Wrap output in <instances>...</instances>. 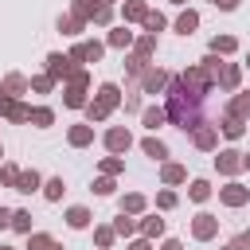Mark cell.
<instances>
[{
    "label": "cell",
    "instance_id": "b9f144b4",
    "mask_svg": "<svg viewBox=\"0 0 250 250\" xmlns=\"http://www.w3.org/2000/svg\"><path fill=\"white\" fill-rule=\"evenodd\" d=\"M113 242V230H98V246H109Z\"/></svg>",
    "mask_w": 250,
    "mask_h": 250
},
{
    "label": "cell",
    "instance_id": "9c48e42d",
    "mask_svg": "<svg viewBox=\"0 0 250 250\" xmlns=\"http://www.w3.org/2000/svg\"><path fill=\"white\" fill-rule=\"evenodd\" d=\"M105 145H109L113 152H125L133 141H129V133H125V129H109V133H105Z\"/></svg>",
    "mask_w": 250,
    "mask_h": 250
},
{
    "label": "cell",
    "instance_id": "cb8c5ba5",
    "mask_svg": "<svg viewBox=\"0 0 250 250\" xmlns=\"http://www.w3.org/2000/svg\"><path fill=\"white\" fill-rule=\"evenodd\" d=\"M195 23H199V16H195V12H184V16L176 20V31H184V35H188V31H191Z\"/></svg>",
    "mask_w": 250,
    "mask_h": 250
},
{
    "label": "cell",
    "instance_id": "484cf974",
    "mask_svg": "<svg viewBox=\"0 0 250 250\" xmlns=\"http://www.w3.org/2000/svg\"><path fill=\"white\" fill-rule=\"evenodd\" d=\"M145 152H148V156H152V160H164V156H168V148H164V145H160V141H152V137H148V141H145Z\"/></svg>",
    "mask_w": 250,
    "mask_h": 250
},
{
    "label": "cell",
    "instance_id": "d590c367",
    "mask_svg": "<svg viewBox=\"0 0 250 250\" xmlns=\"http://www.w3.org/2000/svg\"><path fill=\"white\" fill-rule=\"evenodd\" d=\"M113 230H117V234H133V219H125V215H121V219H117V227H113Z\"/></svg>",
    "mask_w": 250,
    "mask_h": 250
},
{
    "label": "cell",
    "instance_id": "816d5d0a",
    "mask_svg": "<svg viewBox=\"0 0 250 250\" xmlns=\"http://www.w3.org/2000/svg\"><path fill=\"white\" fill-rule=\"evenodd\" d=\"M0 250H12V246H0Z\"/></svg>",
    "mask_w": 250,
    "mask_h": 250
},
{
    "label": "cell",
    "instance_id": "30bf717a",
    "mask_svg": "<svg viewBox=\"0 0 250 250\" xmlns=\"http://www.w3.org/2000/svg\"><path fill=\"white\" fill-rule=\"evenodd\" d=\"M168 86V74L164 70H148L145 74V94H156V90H164Z\"/></svg>",
    "mask_w": 250,
    "mask_h": 250
},
{
    "label": "cell",
    "instance_id": "f6af8a7d",
    "mask_svg": "<svg viewBox=\"0 0 250 250\" xmlns=\"http://www.w3.org/2000/svg\"><path fill=\"white\" fill-rule=\"evenodd\" d=\"M164 250H184V246H180V242L172 238V242H164Z\"/></svg>",
    "mask_w": 250,
    "mask_h": 250
},
{
    "label": "cell",
    "instance_id": "8d00e7d4",
    "mask_svg": "<svg viewBox=\"0 0 250 250\" xmlns=\"http://www.w3.org/2000/svg\"><path fill=\"white\" fill-rule=\"evenodd\" d=\"M0 176H4V184H16V180H20V172H16L12 164H4V172H0Z\"/></svg>",
    "mask_w": 250,
    "mask_h": 250
},
{
    "label": "cell",
    "instance_id": "f35d334b",
    "mask_svg": "<svg viewBox=\"0 0 250 250\" xmlns=\"http://www.w3.org/2000/svg\"><path fill=\"white\" fill-rule=\"evenodd\" d=\"M156 203L168 211V207H176V195H172V191H160V199H156Z\"/></svg>",
    "mask_w": 250,
    "mask_h": 250
},
{
    "label": "cell",
    "instance_id": "603a6c76",
    "mask_svg": "<svg viewBox=\"0 0 250 250\" xmlns=\"http://www.w3.org/2000/svg\"><path fill=\"white\" fill-rule=\"evenodd\" d=\"M12 227L23 230V234H31V215L27 211H12Z\"/></svg>",
    "mask_w": 250,
    "mask_h": 250
},
{
    "label": "cell",
    "instance_id": "8992f818",
    "mask_svg": "<svg viewBox=\"0 0 250 250\" xmlns=\"http://www.w3.org/2000/svg\"><path fill=\"white\" fill-rule=\"evenodd\" d=\"M215 164H219V172H227V176H230V172H238V168H242V152L227 148V152H219V160H215Z\"/></svg>",
    "mask_w": 250,
    "mask_h": 250
},
{
    "label": "cell",
    "instance_id": "7402d4cb",
    "mask_svg": "<svg viewBox=\"0 0 250 250\" xmlns=\"http://www.w3.org/2000/svg\"><path fill=\"white\" fill-rule=\"evenodd\" d=\"M27 121H35V125H39V129H47V125H51V121H55V113H51V109H47V105H43V109H31V117H27Z\"/></svg>",
    "mask_w": 250,
    "mask_h": 250
},
{
    "label": "cell",
    "instance_id": "c3c4849f",
    "mask_svg": "<svg viewBox=\"0 0 250 250\" xmlns=\"http://www.w3.org/2000/svg\"><path fill=\"white\" fill-rule=\"evenodd\" d=\"M242 164H246V168H250V156H242Z\"/></svg>",
    "mask_w": 250,
    "mask_h": 250
},
{
    "label": "cell",
    "instance_id": "7bdbcfd3",
    "mask_svg": "<svg viewBox=\"0 0 250 250\" xmlns=\"http://www.w3.org/2000/svg\"><path fill=\"white\" fill-rule=\"evenodd\" d=\"M215 4H219L223 12H234V8H238V0H215Z\"/></svg>",
    "mask_w": 250,
    "mask_h": 250
},
{
    "label": "cell",
    "instance_id": "ffe728a7",
    "mask_svg": "<svg viewBox=\"0 0 250 250\" xmlns=\"http://www.w3.org/2000/svg\"><path fill=\"white\" fill-rule=\"evenodd\" d=\"M145 16H148V8H145L141 0H129V4H125V20H145Z\"/></svg>",
    "mask_w": 250,
    "mask_h": 250
},
{
    "label": "cell",
    "instance_id": "277c9868",
    "mask_svg": "<svg viewBox=\"0 0 250 250\" xmlns=\"http://www.w3.org/2000/svg\"><path fill=\"white\" fill-rule=\"evenodd\" d=\"M0 117H8V121H27L31 109H23L16 98H0Z\"/></svg>",
    "mask_w": 250,
    "mask_h": 250
},
{
    "label": "cell",
    "instance_id": "e0dca14e",
    "mask_svg": "<svg viewBox=\"0 0 250 250\" xmlns=\"http://www.w3.org/2000/svg\"><path fill=\"white\" fill-rule=\"evenodd\" d=\"M211 234H215V219L211 215H199L195 219V238H211Z\"/></svg>",
    "mask_w": 250,
    "mask_h": 250
},
{
    "label": "cell",
    "instance_id": "5b68a950",
    "mask_svg": "<svg viewBox=\"0 0 250 250\" xmlns=\"http://www.w3.org/2000/svg\"><path fill=\"white\" fill-rule=\"evenodd\" d=\"M70 74V59L66 55H47V78L55 82V78H66Z\"/></svg>",
    "mask_w": 250,
    "mask_h": 250
},
{
    "label": "cell",
    "instance_id": "6da1fadb",
    "mask_svg": "<svg viewBox=\"0 0 250 250\" xmlns=\"http://www.w3.org/2000/svg\"><path fill=\"white\" fill-rule=\"evenodd\" d=\"M168 117L180 129H199L203 125V98L191 94L180 78H172V90H168Z\"/></svg>",
    "mask_w": 250,
    "mask_h": 250
},
{
    "label": "cell",
    "instance_id": "4dcf8cb0",
    "mask_svg": "<svg viewBox=\"0 0 250 250\" xmlns=\"http://www.w3.org/2000/svg\"><path fill=\"white\" fill-rule=\"evenodd\" d=\"M207 195H211V188H207V180H195V184H191V199H199V203H203Z\"/></svg>",
    "mask_w": 250,
    "mask_h": 250
},
{
    "label": "cell",
    "instance_id": "74e56055",
    "mask_svg": "<svg viewBox=\"0 0 250 250\" xmlns=\"http://www.w3.org/2000/svg\"><path fill=\"white\" fill-rule=\"evenodd\" d=\"M94 191H98V195H109V191H113V180H98Z\"/></svg>",
    "mask_w": 250,
    "mask_h": 250
},
{
    "label": "cell",
    "instance_id": "83f0119b",
    "mask_svg": "<svg viewBox=\"0 0 250 250\" xmlns=\"http://www.w3.org/2000/svg\"><path fill=\"white\" fill-rule=\"evenodd\" d=\"M109 43H113V47H129V43H133V31H125V27H121V31H113V35H109Z\"/></svg>",
    "mask_w": 250,
    "mask_h": 250
},
{
    "label": "cell",
    "instance_id": "60d3db41",
    "mask_svg": "<svg viewBox=\"0 0 250 250\" xmlns=\"http://www.w3.org/2000/svg\"><path fill=\"white\" fill-rule=\"evenodd\" d=\"M137 47H141V59H145V55H148V51H152V35H145V39H141V43H137Z\"/></svg>",
    "mask_w": 250,
    "mask_h": 250
},
{
    "label": "cell",
    "instance_id": "d6986e66",
    "mask_svg": "<svg viewBox=\"0 0 250 250\" xmlns=\"http://www.w3.org/2000/svg\"><path fill=\"white\" fill-rule=\"evenodd\" d=\"M31 250H62L51 234H31Z\"/></svg>",
    "mask_w": 250,
    "mask_h": 250
},
{
    "label": "cell",
    "instance_id": "ac0fdd59",
    "mask_svg": "<svg viewBox=\"0 0 250 250\" xmlns=\"http://www.w3.org/2000/svg\"><path fill=\"white\" fill-rule=\"evenodd\" d=\"M35 188H39V176H35V172H20L16 191H35Z\"/></svg>",
    "mask_w": 250,
    "mask_h": 250
},
{
    "label": "cell",
    "instance_id": "7c38bea8",
    "mask_svg": "<svg viewBox=\"0 0 250 250\" xmlns=\"http://www.w3.org/2000/svg\"><path fill=\"white\" fill-rule=\"evenodd\" d=\"M234 47H238L234 35H215V39H211V51H215V55H230Z\"/></svg>",
    "mask_w": 250,
    "mask_h": 250
},
{
    "label": "cell",
    "instance_id": "2e32d148",
    "mask_svg": "<svg viewBox=\"0 0 250 250\" xmlns=\"http://www.w3.org/2000/svg\"><path fill=\"white\" fill-rule=\"evenodd\" d=\"M195 145H199V148H215V129H211V125H199V129H195Z\"/></svg>",
    "mask_w": 250,
    "mask_h": 250
},
{
    "label": "cell",
    "instance_id": "3957f363",
    "mask_svg": "<svg viewBox=\"0 0 250 250\" xmlns=\"http://www.w3.org/2000/svg\"><path fill=\"white\" fill-rule=\"evenodd\" d=\"M86 74L78 70V74H70V86H66V105H82V94H86Z\"/></svg>",
    "mask_w": 250,
    "mask_h": 250
},
{
    "label": "cell",
    "instance_id": "1f68e13d",
    "mask_svg": "<svg viewBox=\"0 0 250 250\" xmlns=\"http://www.w3.org/2000/svg\"><path fill=\"white\" fill-rule=\"evenodd\" d=\"M145 27H148V31H160V27H164V16H160V12H148V16H145Z\"/></svg>",
    "mask_w": 250,
    "mask_h": 250
},
{
    "label": "cell",
    "instance_id": "ab89813d",
    "mask_svg": "<svg viewBox=\"0 0 250 250\" xmlns=\"http://www.w3.org/2000/svg\"><path fill=\"white\" fill-rule=\"evenodd\" d=\"M31 86H35V90H39V94H47V90H51V78H47V74H43V78H35V82H31Z\"/></svg>",
    "mask_w": 250,
    "mask_h": 250
},
{
    "label": "cell",
    "instance_id": "7a4b0ae2",
    "mask_svg": "<svg viewBox=\"0 0 250 250\" xmlns=\"http://www.w3.org/2000/svg\"><path fill=\"white\" fill-rule=\"evenodd\" d=\"M113 105H117V86H113V82H105V86L98 90V102H94V105H86V117H90V121H102Z\"/></svg>",
    "mask_w": 250,
    "mask_h": 250
},
{
    "label": "cell",
    "instance_id": "4316f807",
    "mask_svg": "<svg viewBox=\"0 0 250 250\" xmlns=\"http://www.w3.org/2000/svg\"><path fill=\"white\" fill-rule=\"evenodd\" d=\"M164 117H168L164 109H145V125H148V129H156V125H164Z\"/></svg>",
    "mask_w": 250,
    "mask_h": 250
},
{
    "label": "cell",
    "instance_id": "9a60e30c",
    "mask_svg": "<svg viewBox=\"0 0 250 250\" xmlns=\"http://www.w3.org/2000/svg\"><path fill=\"white\" fill-rule=\"evenodd\" d=\"M90 141H94V129L90 125H74L70 129V145H90Z\"/></svg>",
    "mask_w": 250,
    "mask_h": 250
},
{
    "label": "cell",
    "instance_id": "ba28073f",
    "mask_svg": "<svg viewBox=\"0 0 250 250\" xmlns=\"http://www.w3.org/2000/svg\"><path fill=\"white\" fill-rule=\"evenodd\" d=\"M74 59H86V62H98V59H102V43H94V39H86V43H78V47H74Z\"/></svg>",
    "mask_w": 250,
    "mask_h": 250
},
{
    "label": "cell",
    "instance_id": "f907efd6",
    "mask_svg": "<svg viewBox=\"0 0 250 250\" xmlns=\"http://www.w3.org/2000/svg\"><path fill=\"white\" fill-rule=\"evenodd\" d=\"M172 4H188V0H172Z\"/></svg>",
    "mask_w": 250,
    "mask_h": 250
},
{
    "label": "cell",
    "instance_id": "f546056e",
    "mask_svg": "<svg viewBox=\"0 0 250 250\" xmlns=\"http://www.w3.org/2000/svg\"><path fill=\"white\" fill-rule=\"evenodd\" d=\"M164 180H168V184H180V180H184V168H180V164H164Z\"/></svg>",
    "mask_w": 250,
    "mask_h": 250
},
{
    "label": "cell",
    "instance_id": "681fc988",
    "mask_svg": "<svg viewBox=\"0 0 250 250\" xmlns=\"http://www.w3.org/2000/svg\"><path fill=\"white\" fill-rule=\"evenodd\" d=\"M227 250H238V242H234V246H227Z\"/></svg>",
    "mask_w": 250,
    "mask_h": 250
},
{
    "label": "cell",
    "instance_id": "52a82bcc",
    "mask_svg": "<svg viewBox=\"0 0 250 250\" xmlns=\"http://www.w3.org/2000/svg\"><path fill=\"white\" fill-rule=\"evenodd\" d=\"M246 199H250V191H246L242 184H227V188H223V203H230V207H242Z\"/></svg>",
    "mask_w": 250,
    "mask_h": 250
},
{
    "label": "cell",
    "instance_id": "d6a6232c",
    "mask_svg": "<svg viewBox=\"0 0 250 250\" xmlns=\"http://www.w3.org/2000/svg\"><path fill=\"white\" fill-rule=\"evenodd\" d=\"M121 207L133 215V211H141V207H145V195H125V203H121Z\"/></svg>",
    "mask_w": 250,
    "mask_h": 250
},
{
    "label": "cell",
    "instance_id": "836d02e7",
    "mask_svg": "<svg viewBox=\"0 0 250 250\" xmlns=\"http://www.w3.org/2000/svg\"><path fill=\"white\" fill-rule=\"evenodd\" d=\"M43 191H47V199H59V195H62V180H47Z\"/></svg>",
    "mask_w": 250,
    "mask_h": 250
},
{
    "label": "cell",
    "instance_id": "bcb514c9",
    "mask_svg": "<svg viewBox=\"0 0 250 250\" xmlns=\"http://www.w3.org/2000/svg\"><path fill=\"white\" fill-rule=\"evenodd\" d=\"M129 250H148V242H133V246H129Z\"/></svg>",
    "mask_w": 250,
    "mask_h": 250
},
{
    "label": "cell",
    "instance_id": "4fadbf2b",
    "mask_svg": "<svg viewBox=\"0 0 250 250\" xmlns=\"http://www.w3.org/2000/svg\"><path fill=\"white\" fill-rule=\"evenodd\" d=\"M23 86H27V82H23V74H8V78H4V86H0V90H4V98H16V94H20V90H23Z\"/></svg>",
    "mask_w": 250,
    "mask_h": 250
},
{
    "label": "cell",
    "instance_id": "ee69618b",
    "mask_svg": "<svg viewBox=\"0 0 250 250\" xmlns=\"http://www.w3.org/2000/svg\"><path fill=\"white\" fill-rule=\"evenodd\" d=\"M8 223H12V211H4V207H0V227H8Z\"/></svg>",
    "mask_w": 250,
    "mask_h": 250
},
{
    "label": "cell",
    "instance_id": "f5cc1de1",
    "mask_svg": "<svg viewBox=\"0 0 250 250\" xmlns=\"http://www.w3.org/2000/svg\"><path fill=\"white\" fill-rule=\"evenodd\" d=\"M0 156H4V152H0Z\"/></svg>",
    "mask_w": 250,
    "mask_h": 250
},
{
    "label": "cell",
    "instance_id": "f1b7e54d",
    "mask_svg": "<svg viewBox=\"0 0 250 250\" xmlns=\"http://www.w3.org/2000/svg\"><path fill=\"white\" fill-rule=\"evenodd\" d=\"M223 133H227V137H242V121H238V117H227V121H223Z\"/></svg>",
    "mask_w": 250,
    "mask_h": 250
},
{
    "label": "cell",
    "instance_id": "8fae6325",
    "mask_svg": "<svg viewBox=\"0 0 250 250\" xmlns=\"http://www.w3.org/2000/svg\"><path fill=\"white\" fill-rule=\"evenodd\" d=\"M246 113H250V94H238V98L230 102V109H227V117H238V121H242Z\"/></svg>",
    "mask_w": 250,
    "mask_h": 250
},
{
    "label": "cell",
    "instance_id": "44dd1931",
    "mask_svg": "<svg viewBox=\"0 0 250 250\" xmlns=\"http://www.w3.org/2000/svg\"><path fill=\"white\" fill-rule=\"evenodd\" d=\"M59 31H66V35H78V31H82V16H66V20H59Z\"/></svg>",
    "mask_w": 250,
    "mask_h": 250
},
{
    "label": "cell",
    "instance_id": "5bb4252c",
    "mask_svg": "<svg viewBox=\"0 0 250 250\" xmlns=\"http://www.w3.org/2000/svg\"><path fill=\"white\" fill-rule=\"evenodd\" d=\"M66 223H70L74 230H82V227L90 223V211H86V207H70V211H66Z\"/></svg>",
    "mask_w": 250,
    "mask_h": 250
},
{
    "label": "cell",
    "instance_id": "e575fe53",
    "mask_svg": "<svg viewBox=\"0 0 250 250\" xmlns=\"http://www.w3.org/2000/svg\"><path fill=\"white\" fill-rule=\"evenodd\" d=\"M164 230V219H145V234H160Z\"/></svg>",
    "mask_w": 250,
    "mask_h": 250
},
{
    "label": "cell",
    "instance_id": "d4e9b609",
    "mask_svg": "<svg viewBox=\"0 0 250 250\" xmlns=\"http://www.w3.org/2000/svg\"><path fill=\"white\" fill-rule=\"evenodd\" d=\"M219 82H223L227 90H234V86H238V66H223V74H219Z\"/></svg>",
    "mask_w": 250,
    "mask_h": 250
},
{
    "label": "cell",
    "instance_id": "7dc6e473",
    "mask_svg": "<svg viewBox=\"0 0 250 250\" xmlns=\"http://www.w3.org/2000/svg\"><path fill=\"white\" fill-rule=\"evenodd\" d=\"M242 246H250V230H246V234H242Z\"/></svg>",
    "mask_w": 250,
    "mask_h": 250
}]
</instances>
